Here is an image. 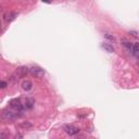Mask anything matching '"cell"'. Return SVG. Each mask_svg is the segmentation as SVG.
Listing matches in <instances>:
<instances>
[{"label": "cell", "mask_w": 139, "mask_h": 139, "mask_svg": "<svg viewBox=\"0 0 139 139\" xmlns=\"http://www.w3.org/2000/svg\"><path fill=\"white\" fill-rule=\"evenodd\" d=\"M9 104H10V107L16 111H18V112H21V111L23 110V104L21 103V100L20 99H12L10 102H9Z\"/></svg>", "instance_id": "obj_1"}, {"label": "cell", "mask_w": 139, "mask_h": 139, "mask_svg": "<svg viewBox=\"0 0 139 139\" xmlns=\"http://www.w3.org/2000/svg\"><path fill=\"white\" fill-rule=\"evenodd\" d=\"M64 131H65L66 134H69L70 136H74L79 133V128L73 126V125H64Z\"/></svg>", "instance_id": "obj_2"}, {"label": "cell", "mask_w": 139, "mask_h": 139, "mask_svg": "<svg viewBox=\"0 0 139 139\" xmlns=\"http://www.w3.org/2000/svg\"><path fill=\"white\" fill-rule=\"evenodd\" d=\"M31 73L32 75L37 77V78H41L44 75H45V71L41 69V68H38V66H35V68H32L31 69Z\"/></svg>", "instance_id": "obj_3"}, {"label": "cell", "mask_w": 139, "mask_h": 139, "mask_svg": "<svg viewBox=\"0 0 139 139\" xmlns=\"http://www.w3.org/2000/svg\"><path fill=\"white\" fill-rule=\"evenodd\" d=\"M21 114H17V112H11V111H4L2 113V117L4 119H14V118H17L20 117Z\"/></svg>", "instance_id": "obj_4"}, {"label": "cell", "mask_w": 139, "mask_h": 139, "mask_svg": "<svg viewBox=\"0 0 139 139\" xmlns=\"http://www.w3.org/2000/svg\"><path fill=\"white\" fill-rule=\"evenodd\" d=\"M15 17H17V12L15 11H9L4 14V21L8 22V23H10L12 21L15 20Z\"/></svg>", "instance_id": "obj_5"}, {"label": "cell", "mask_w": 139, "mask_h": 139, "mask_svg": "<svg viewBox=\"0 0 139 139\" xmlns=\"http://www.w3.org/2000/svg\"><path fill=\"white\" fill-rule=\"evenodd\" d=\"M34 107V100L33 99H26L25 104H23V109L25 110H31Z\"/></svg>", "instance_id": "obj_6"}, {"label": "cell", "mask_w": 139, "mask_h": 139, "mask_svg": "<svg viewBox=\"0 0 139 139\" xmlns=\"http://www.w3.org/2000/svg\"><path fill=\"white\" fill-rule=\"evenodd\" d=\"M32 87H33V85H32V83H31L30 80H24V82L22 83V88H23L24 90H26V91L31 90Z\"/></svg>", "instance_id": "obj_7"}, {"label": "cell", "mask_w": 139, "mask_h": 139, "mask_svg": "<svg viewBox=\"0 0 139 139\" xmlns=\"http://www.w3.org/2000/svg\"><path fill=\"white\" fill-rule=\"evenodd\" d=\"M101 48H103L104 50H107V51H108V52H110V53L114 52V48H113V46H111L110 44H101Z\"/></svg>", "instance_id": "obj_8"}, {"label": "cell", "mask_w": 139, "mask_h": 139, "mask_svg": "<svg viewBox=\"0 0 139 139\" xmlns=\"http://www.w3.org/2000/svg\"><path fill=\"white\" fill-rule=\"evenodd\" d=\"M131 52L134 55H136V57H138V52H139V45H138V42H134L133 44V48H132Z\"/></svg>", "instance_id": "obj_9"}, {"label": "cell", "mask_w": 139, "mask_h": 139, "mask_svg": "<svg viewBox=\"0 0 139 139\" xmlns=\"http://www.w3.org/2000/svg\"><path fill=\"white\" fill-rule=\"evenodd\" d=\"M27 70H28L27 68H18L17 71H16V73L18 74V75L22 76V75H25V74H27V72H28Z\"/></svg>", "instance_id": "obj_10"}, {"label": "cell", "mask_w": 139, "mask_h": 139, "mask_svg": "<svg viewBox=\"0 0 139 139\" xmlns=\"http://www.w3.org/2000/svg\"><path fill=\"white\" fill-rule=\"evenodd\" d=\"M122 45L124 46V47H126L129 51H132V48H133V44L132 42H129L127 40H122Z\"/></svg>", "instance_id": "obj_11"}, {"label": "cell", "mask_w": 139, "mask_h": 139, "mask_svg": "<svg viewBox=\"0 0 139 139\" xmlns=\"http://www.w3.org/2000/svg\"><path fill=\"white\" fill-rule=\"evenodd\" d=\"M20 126L23 127V128H31L32 127V124L30 122H26V123H21Z\"/></svg>", "instance_id": "obj_12"}, {"label": "cell", "mask_w": 139, "mask_h": 139, "mask_svg": "<svg viewBox=\"0 0 139 139\" xmlns=\"http://www.w3.org/2000/svg\"><path fill=\"white\" fill-rule=\"evenodd\" d=\"M104 37H106V38H108V39H110V40H112V41L115 40L114 37H113V36H111L110 34H104Z\"/></svg>", "instance_id": "obj_13"}, {"label": "cell", "mask_w": 139, "mask_h": 139, "mask_svg": "<svg viewBox=\"0 0 139 139\" xmlns=\"http://www.w3.org/2000/svg\"><path fill=\"white\" fill-rule=\"evenodd\" d=\"M129 34H131L133 37H136V38L138 37V33H137V32H135V31H131V32H129Z\"/></svg>", "instance_id": "obj_14"}, {"label": "cell", "mask_w": 139, "mask_h": 139, "mask_svg": "<svg viewBox=\"0 0 139 139\" xmlns=\"http://www.w3.org/2000/svg\"><path fill=\"white\" fill-rule=\"evenodd\" d=\"M7 87V83L6 82H0V88H6Z\"/></svg>", "instance_id": "obj_15"}, {"label": "cell", "mask_w": 139, "mask_h": 139, "mask_svg": "<svg viewBox=\"0 0 139 139\" xmlns=\"http://www.w3.org/2000/svg\"><path fill=\"white\" fill-rule=\"evenodd\" d=\"M0 32H1V26H0Z\"/></svg>", "instance_id": "obj_16"}]
</instances>
